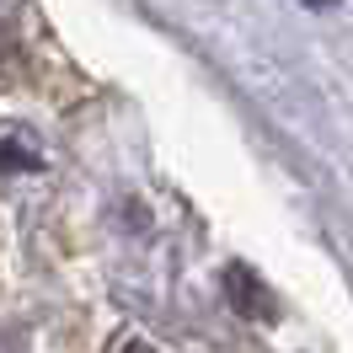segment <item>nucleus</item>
I'll use <instances>...</instances> for the list:
<instances>
[{"label": "nucleus", "mask_w": 353, "mask_h": 353, "mask_svg": "<svg viewBox=\"0 0 353 353\" xmlns=\"http://www.w3.org/2000/svg\"><path fill=\"white\" fill-rule=\"evenodd\" d=\"M118 353H161V348H155V343H145V337H129Z\"/></svg>", "instance_id": "7ed1b4c3"}, {"label": "nucleus", "mask_w": 353, "mask_h": 353, "mask_svg": "<svg viewBox=\"0 0 353 353\" xmlns=\"http://www.w3.org/2000/svg\"><path fill=\"white\" fill-rule=\"evenodd\" d=\"M220 284H225V305L236 310V316H246V321H273L279 316V305H273V294H268V284L252 273L246 263H230L220 273Z\"/></svg>", "instance_id": "f257e3e1"}, {"label": "nucleus", "mask_w": 353, "mask_h": 353, "mask_svg": "<svg viewBox=\"0 0 353 353\" xmlns=\"http://www.w3.org/2000/svg\"><path fill=\"white\" fill-rule=\"evenodd\" d=\"M0 172L6 176H32V172H43V150L32 145V139H17V134H0Z\"/></svg>", "instance_id": "f03ea898"}]
</instances>
